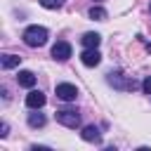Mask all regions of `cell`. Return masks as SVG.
<instances>
[{
    "mask_svg": "<svg viewBox=\"0 0 151 151\" xmlns=\"http://www.w3.org/2000/svg\"><path fill=\"white\" fill-rule=\"evenodd\" d=\"M142 90H144V94H151V76H146L142 80Z\"/></svg>",
    "mask_w": 151,
    "mask_h": 151,
    "instance_id": "obj_15",
    "label": "cell"
},
{
    "mask_svg": "<svg viewBox=\"0 0 151 151\" xmlns=\"http://www.w3.org/2000/svg\"><path fill=\"white\" fill-rule=\"evenodd\" d=\"M45 101H47V99H45V94H42L40 90H31V92L26 94V106H28V109H42Z\"/></svg>",
    "mask_w": 151,
    "mask_h": 151,
    "instance_id": "obj_7",
    "label": "cell"
},
{
    "mask_svg": "<svg viewBox=\"0 0 151 151\" xmlns=\"http://www.w3.org/2000/svg\"><path fill=\"white\" fill-rule=\"evenodd\" d=\"M47 120H45V116L42 113H38L35 109H33V113H28V127H33V130H38V127H42Z\"/></svg>",
    "mask_w": 151,
    "mask_h": 151,
    "instance_id": "obj_12",
    "label": "cell"
},
{
    "mask_svg": "<svg viewBox=\"0 0 151 151\" xmlns=\"http://www.w3.org/2000/svg\"><path fill=\"white\" fill-rule=\"evenodd\" d=\"M54 92H57V97H59L61 101H76V99H78V87L71 85V83H59V85L54 87Z\"/></svg>",
    "mask_w": 151,
    "mask_h": 151,
    "instance_id": "obj_4",
    "label": "cell"
},
{
    "mask_svg": "<svg viewBox=\"0 0 151 151\" xmlns=\"http://www.w3.org/2000/svg\"><path fill=\"white\" fill-rule=\"evenodd\" d=\"M38 2H40L45 9H59V7H61L66 0H38Z\"/></svg>",
    "mask_w": 151,
    "mask_h": 151,
    "instance_id": "obj_14",
    "label": "cell"
},
{
    "mask_svg": "<svg viewBox=\"0 0 151 151\" xmlns=\"http://www.w3.org/2000/svg\"><path fill=\"white\" fill-rule=\"evenodd\" d=\"M80 61H83L85 66H97V64L101 61V54H99L97 47H85V52L80 54Z\"/></svg>",
    "mask_w": 151,
    "mask_h": 151,
    "instance_id": "obj_6",
    "label": "cell"
},
{
    "mask_svg": "<svg viewBox=\"0 0 151 151\" xmlns=\"http://www.w3.org/2000/svg\"><path fill=\"white\" fill-rule=\"evenodd\" d=\"M21 38H24V42H26L28 47H42V45L47 42V28L33 24V26H28V28L24 31Z\"/></svg>",
    "mask_w": 151,
    "mask_h": 151,
    "instance_id": "obj_1",
    "label": "cell"
},
{
    "mask_svg": "<svg viewBox=\"0 0 151 151\" xmlns=\"http://www.w3.org/2000/svg\"><path fill=\"white\" fill-rule=\"evenodd\" d=\"M54 118H57V123H61L64 127H78L80 125V113H76L73 109H61V111H57L54 113Z\"/></svg>",
    "mask_w": 151,
    "mask_h": 151,
    "instance_id": "obj_3",
    "label": "cell"
},
{
    "mask_svg": "<svg viewBox=\"0 0 151 151\" xmlns=\"http://www.w3.org/2000/svg\"><path fill=\"white\" fill-rule=\"evenodd\" d=\"M149 9H151V5H149Z\"/></svg>",
    "mask_w": 151,
    "mask_h": 151,
    "instance_id": "obj_19",
    "label": "cell"
},
{
    "mask_svg": "<svg viewBox=\"0 0 151 151\" xmlns=\"http://www.w3.org/2000/svg\"><path fill=\"white\" fill-rule=\"evenodd\" d=\"M68 57H71V45H68L66 40L54 42V47H52V59H57V61H66Z\"/></svg>",
    "mask_w": 151,
    "mask_h": 151,
    "instance_id": "obj_5",
    "label": "cell"
},
{
    "mask_svg": "<svg viewBox=\"0 0 151 151\" xmlns=\"http://www.w3.org/2000/svg\"><path fill=\"white\" fill-rule=\"evenodd\" d=\"M87 14H90V19H94V21H104V19L109 17V14H106V9H104V7H99V5H92Z\"/></svg>",
    "mask_w": 151,
    "mask_h": 151,
    "instance_id": "obj_13",
    "label": "cell"
},
{
    "mask_svg": "<svg viewBox=\"0 0 151 151\" xmlns=\"http://www.w3.org/2000/svg\"><path fill=\"white\" fill-rule=\"evenodd\" d=\"M17 83H19L21 87H28V90H33V85H35V73H33V71H19V76H17Z\"/></svg>",
    "mask_w": 151,
    "mask_h": 151,
    "instance_id": "obj_9",
    "label": "cell"
},
{
    "mask_svg": "<svg viewBox=\"0 0 151 151\" xmlns=\"http://www.w3.org/2000/svg\"><path fill=\"white\" fill-rule=\"evenodd\" d=\"M80 42H83V47H99L101 35H99V33H85V35L80 38Z\"/></svg>",
    "mask_w": 151,
    "mask_h": 151,
    "instance_id": "obj_10",
    "label": "cell"
},
{
    "mask_svg": "<svg viewBox=\"0 0 151 151\" xmlns=\"http://www.w3.org/2000/svg\"><path fill=\"white\" fill-rule=\"evenodd\" d=\"M106 83H109V85H113L116 90H123V92H130V90H134V87H137V83H134L132 78L123 76L120 71H109V73H106Z\"/></svg>",
    "mask_w": 151,
    "mask_h": 151,
    "instance_id": "obj_2",
    "label": "cell"
},
{
    "mask_svg": "<svg viewBox=\"0 0 151 151\" xmlns=\"http://www.w3.org/2000/svg\"><path fill=\"white\" fill-rule=\"evenodd\" d=\"M19 61H21V57H17V54H2V57H0V64H2V68H5V71H9V68L19 66Z\"/></svg>",
    "mask_w": 151,
    "mask_h": 151,
    "instance_id": "obj_11",
    "label": "cell"
},
{
    "mask_svg": "<svg viewBox=\"0 0 151 151\" xmlns=\"http://www.w3.org/2000/svg\"><path fill=\"white\" fill-rule=\"evenodd\" d=\"M0 130H2V132H0V137H7V132H9V125H7V123H2V127H0Z\"/></svg>",
    "mask_w": 151,
    "mask_h": 151,
    "instance_id": "obj_16",
    "label": "cell"
},
{
    "mask_svg": "<svg viewBox=\"0 0 151 151\" xmlns=\"http://www.w3.org/2000/svg\"><path fill=\"white\" fill-rule=\"evenodd\" d=\"M94 2H99V0H94Z\"/></svg>",
    "mask_w": 151,
    "mask_h": 151,
    "instance_id": "obj_18",
    "label": "cell"
},
{
    "mask_svg": "<svg viewBox=\"0 0 151 151\" xmlns=\"http://www.w3.org/2000/svg\"><path fill=\"white\" fill-rule=\"evenodd\" d=\"M142 40H144V38H142ZM144 45H146V50L151 52V42H146V40H144Z\"/></svg>",
    "mask_w": 151,
    "mask_h": 151,
    "instance_id": "obj_17",
    "label": "cell"
},
{
    "mask_svg": "<svg viewBox=\"0 0 151 151\" xmlns=\"http://www.w3.org/2000/svg\"><path fill=\"white\" fill-rule=\"evenodd\" d=\"M80 137L85 142H90V144H101V132H99L97 125H85L83 132H80Z\"/></svg>",
    "mask_w": 151,
    "mask_h": 151,
    "instance_id": "obj_8",
    "label": "cell"
}]
</instances>
